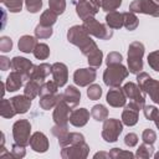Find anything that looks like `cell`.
<instances>
[{
	"label": "cell",
	"mask_w": 159,
	"mask_h": 159,
	"mask_svg": "<svg viewBox=\"0 0 159 159\" xmlns=\"http://www.w3.org/2000/svg\"><path fill=\"white\" fill-rule=\"evenodd\" d=\"M142 139H143V142L147 143V144H154V142H155V139H157V134H155V132H154L153 129L147 128V129H144L143 133H142Z\"/></svg>",
	"instance_id": "obj_46"
},
{
	"label": "cell",
	"mask_w": 159,
	"mask_h": 159,
	"mask_svg": "<svg viewBox=\"0 0 159 159\" xmlns=\"http://www.w3.org/2000/svg\"><path fill=\"white\" fill-rule=\"evenodd\" d=\"M122 60H123V56L119 53V52H109L107 55V58H106V65L107 66H111V65H117V63H122Z\"/></svg>",
	"instance_id": "obj_45"
},
{
	"label": "cell",
	"mask_w": 159,
	"mask_h": 159,
	"mask_svg": "<svg viewBox=\"0 0 159 159\" xmlns=\"http://www.w3.org/2000/svg\"><path fill=\"white\" fill-rule=\"evenodd\" d=\"M101 9V0H84L76 4V14L81 20L88 17H94V15Z\"/></svg>",
	"instance_id": "obj_10"
},
{
	"label": "cell",
	"mask_w": 159,
	"mask_h": 159,
	"mask_svg": "<svg viewBox=\"0 0 159 159\" xmlns=\"http://www.w3.org/2000/svg\"><path fill=\"white\" fill-rule=\"evenodd\" d=\"M123 91L127 96V98H129V102L137 104L140 109H143V107L145 106V98H144V94L142 92V89L139 88V86L134 82H127L123 87Z\"/></svg>",
	"instance_id": "obj_11"
},
{
	"label": "cell",
	"mask_w": 159,
	"mask_h": 159,
	"mask_svg": "<svg viewBox=\"0 0 159 159\" xmlns=\"http://www.w3.org/2000/svg\"><path fill=\"white\" fill-rule=\"evenodd\" d=\"M96 77H97L96 68L91 66L88 68H78L73 73V82L80 87H86V86L92 84Z\"/></svg>",
	"instance_id": "obj_12"
},
{
	"label": "cell",
	"mask_w": 159,
	"mask_h": 159,
	"mask_svg": "<svg viewBox=\"0 0 159 159\" xmlns=\"http://www.w3.org/2000/svg\"><path fill=\"white\" fill-rule=\"evenodd\" d=\"M37 37L36 36H31V35H24L20 37L19 42H17V47L21 52L24 53H30L34 51L35 46L37 45Z\"/></svg>",
	"instance_id": "obj_24"
},
{
	"label": "cell",
	"mask_w": 159,
	"mask_h": 159,
	"mask_svg": "<svg viewBox=\"0 0 159 159\" xmlns=\"http://www.w3.org/2000/svg\"><path fill=\"white\" fill-rule=\"evenodd\" d=\"M153 1H155L157 4H159V0H153Z\"/></svg>",
	"instance_id": "obj_56"
},
{
	"label": "cell",
	"mask_w": 159,
	"mask_h": 159,
	"mask_svg": "<svg viewBox=\"0 0 159 159\" xmlns=\"http://www.w3.org/2000/svg\"><path fill=\"white\" fill-rule=\"evenodd\" d=\"M57 89H58V86L55 81H46L41 84L39 96L41 97V96H46V94H53V93H57Z\"/></svg>",
	"instance_id": "obj_35"
},
{
	"label": "cell",
	"mask_w": 159,
	"mask_h": 159,
	"mask_svg": "<svg viewBox=\"0 0 159 159\" xmlns=\"http://www.w3.org/2000/svg\"><path fill=\"white\" fill-rule=\"evenodd\" d=\"M52 77H53V81L57 83L58 87H63L66 83H67V80H68V68L65 63L62 62H55L52 65Z\"/></svg>",
	"instance_id": "obj_17"
},
{
	"label": "cell",
	"mask_w": 159,
	"mask_h": 159,
	"mask_svg": "<svg viewBox=\"0 0 159 159\" xmlns=\"http://www.w3.org/2000/svg\"><path fill=\"white\" fill-rule=\"evenodd\" d=\"M62 99L71 107V108H75L78 106L80 101H81V92L77 87L75 86H68L65 92L62 93Z\"/></svg>",
	"instance_id": "obj_21"
},
{
	"label": "cell",
	"mask_w": 159,
	"mask_h": 159,
	"mask_svg": "<svg viewBox=\"0 0 159 159\" xmlns=\"http://www.w3.org/2000/svg\"><path fill=\"white\" fill-rule=\"evenodd\" d=\"M91 116L97 122H104L108 118V109L103 104H96L91 109Z\"/></svg>",
	"instance_id": "obj_30"
},
{
	"label": "cell",
	"mask_w": 159,
	"mask_h": 159,
	"mask_svg": "<svg viewBox=\"0 0 159 159\" xmlns=\"http://www.w3.org/2000/svg\"><path fill=\"white\" fill-rule=\"evenodd\" d=\"M139 25V20L137 17V15L132 11H125L123 12V26L129 30V31H133L138 27Z\"/></svg>",
	"instance_id": "obj_29"
},
{
	"label": "cell",
	"mask_w": 159,
	"mask_h": 159,
	"mask_svg": "<svg viewBox=\"0 0 159 159\" xmlns=\"http://www.w3.org/2000/svg\"><path fill=\"white\" fill-rule=\"evenodd\" d=\"M82 26L89 35H92L97 39H101V40H109L113 36V29H111L107 24L106 25L101 24L94 17H88V19L83 20Z\"/></svg>",
	"instance_id": "obj_5"
},
{
	"label": "cell",
	"mask_w": 159,
	"mask_h": 159,
	"mask_svg": "<svg viewBox=\"0 0 159 159\" xmlns=\"http://www.w3.org/2000/svg\"><path fill=\"white\" fill-rule=\"evenodd\" d=\"M25 0H4V5L9 9L10 12H20Z\"/></svg>",
	"instance_id": "obj_42"
},
{
	"label": "cell",
	"mask_w": 159,
	"mask_h": 159,
	"mask_svg": "<svg viewBox=\"0 0 159 159\" xmlns=\"http://www.w3.org/2000/svg\"><path fill=\"white\" fill-rule=\"evenodd\" d=\"M78 1H84V0H78Z\"/></svg>",
	"instance_id": "obj_57"
},
{
	"label": "cell",
	"mask_w": 159,
	"mask_h": 159,
	"mask_svg": "<svg viewBox=\"0 0 159 159\" xmlns=\"http://www.w3.org/2000/svg\"><path fill=\"white\" fill-rule=\"evenodd\" d=\"M89 119V112L87 108H78V109H75L71 112L70 114V123L73 125V127H83L87 124Z\"/></svg>",
	"instance_id": "obj_19"
},
{
	"label": "cell",
	"mask_w": 159,
	"mask_h": 159,
	"mask_svg": "<svg viewBox=\"0 0 159 159\" xmlns=\"http://www.w3.org/2000/svg\"><path fill=\"white\" fill-rule=\"evenodd\" d=\"M11 153L14 155V158L16 159H21L26 155V149H25V145H21V144H17L15 143L11 148Z\"/></svg>",
	"instance_id": "obj_47"
},
{
	"label": "cell",
	"mask_w": 159,
	"mask_h": 159,
	"mask_svg": "<svg viewBox=\"0 0 159 159\" xmlns=\"http://www.w3.org/2000/svg\"><path fill=\"white\" fill-rule=\"evenodd\" d=\"M106 101L111 107L119 108V107H124L127 104V96H125L123 88L117 87V88H112L108 91V93L106 96Z\"/></svg>",
	"instance_id": "obj_14"
},
{
	"label": "cell",
	"mask_w": 159,
	"mask_h": 159,
	"mask_svg": "<svg viewBox=\"0 0 159 159\" xmlns=\"http://www.w3.org/2000/svg\"><path fill=\"white\" fill-rule=\"evenodd\" d=\"M123 130V122L117 118H107L102 127V138L107 143H114L118 140Z\"/></svg>",
	"instance_id": "obj_6"
},
{
	"label": "cell",
	"mask_w": 159,
	"mask_h": 159,
	"mask_svg": "<svg viewBox=\"0 0 159 159\" xmlns=\"http://www.w3.org/2000/svg\"><path fill=\"white\" fill-rule=\"evenodd\" d=\"M0 1H2V2H4V0H0Z\"/></svg>",
	"instance_id": "obj_58"
},
{
	"label": "cell",
	"mask_w": 159,
	"mask_h": 159,
	"mask_svg": "<svg viewBox=\"0 0 159 159\" xmlns=\"http://www.w3.org/2000/svg\"><path fill=\"white\" fill-rule=\"evenodd\" d=\"M51 71H52V65L48 63H40L37 66L34 65V68L31 70L27 80H36L40 82H45V78L51 73Z\"/></svg>",
	"instance_id": "obj_20"
},
{
	"label": "cell",
	"mask_w": 159,
	"mask_h": 159,
	"mask_svg": "<svg viewBox=\"0 0 159 159\" xmlns=\"http://www.w3.org/2000/svg\"><path fill=\"white\" fill-rule=\"evenodd\" d=\"M42 83L43 82L36 81V80H27L25 88H24V94L27 96L30 99H34L36 96H39V92H40Z\"/></svg>",
	"instance_id": "obj_28"
},
{
	"label": "cell",
	"mask_w": 159,
	"mask_h": 159,
	"mask_svg": "<svg viewBox=\"0 0 159 159\" xmlns=\"http://www.w3.org/2000/svg\"><path fill=\"white\" fill-rule=\"evenodd\" d=\"M10 99H11V103H12V106H14V108H15L17 114L26 113L30 109L31 103H32V99H30L25 94H19V96H15V97H12Z\"/></svg>",
	"instance_id": "obj_22"
},
{
	"label": "cell",
	"mask_w": 159,
	"mask_h": 159,
	"mask_svg": "<svg viewBox=\"0 0 159 159\" xmlns=\"http://www.w3.org/2000/svg\"><path fill=\"white\" fill-rule=\"evenodd\" d=\"M25 6L29 12H39L42 7V0H25Z\"/></svg>",
	"instance_id": "obj_44"
},
{
	"label": "cell",
	"mask_w": 159,
	"mask_h": 159,
	"mask_svg": "<svg viewBox=\"0 0 159 159\" xmlns=\"http://www.w3.org/2000/svg\"><path fill=\"white\" fill-rule=\"evenodd\" d=\"M106 24L113 29V30H118L123 26V12H118V11H109L106 15Z\"/></svg>",
	"instance_id": "obj_27"
},
{
	"label": "cell",
	"mask_w": 159,
	"mask_h": 159,
	"mask_svg": "<svg viewBox=\"0 0 159 159\" xmlns=\"http://www.w3.org/2000/svg\"><path fill=\"white\" fill-rule=\"evenodd\" d=\"M71 112H72L71 111V107L63 99H61L56 104V107L53 109L52 119H53L55 124H58V125H68Z\"/></svg>",
	"instance_id": "obj_13"
},
{
	"label": "cell",
	"mask_w": 159,
	"mask_h": 159,
	"mask_svg": "<svg viewBox=\"0 0 159 159\" xmlns=\"http://www.w3.org/2000/svg\"><path fill=\"white\" fill-rule=\"evenodd\" d=\"M153 157H154L155 159H159V152H158V153H155V154H154Z\"/></svg>",
	"instance_id": "obj_55"
},
{
	"label": "cell",
	"mask_w": 159,
	"mask_h": 159,
	"mask_svg": "<svg viewBox=\"0 0 159 159\" xmlns=\"http://www.w3.org/2000/svg\"><path fill=\"white\" fill-rule=\"evenodd\" d=\"M10 67H11V61L5 56H0V68L2 71H6Z\"/></svg>",
	"instance_id": "obj_52"
},
{
	"label": "cell",
	"mask_w": 159,
	"mask_h": 159,
	"mask_svg": "<svg viewBox=\"0 0 159 159\" xmlns=\"http://www.w3.org/2000/svg\"><path fill=\"white\" fill-rule=\"evenodd\" d=\"M11 68L16 72H20L25 80L29 78V75L31 72V70L34 68V63L25 58V57H20V56H15L11 60Z\"/></svg>",
	"instance_id": "obj_16"
},
{
	"label": "cell",
	"mask_w": 159,
	"mask_h": 159,
	"mask_svg": "<svg viewBox=\"0 0 159 159\" xmlns=\"http://www.w3.org/2000/svg\"><path fill=\"white\" fill-rule=\"evenodd\" d=\"M124 144L129 148H133L138 144V135L135 133H128L124 137Z\"/></svg>",
	"instance_id": "obj_50"
},
{
	"label": "cell",
	"mask_w": 159,
	"mask_h": 159,
	"mask_svg": "<svg viewBox=\"0 0 159 159\" xmlns=\"http://www.w3.org/2000/svg\"><path fill=\"white\" fill-rule=\"evenodd\" d=\"M93 158H94V159H97V158H109V153H106V152H98V153H96V154L93 155Z\"/></svg>",
	"instance_id": "obj_54"
},
{
	"label": "cell",
	"mask_w": 159,
	"mask_h": 159,
	"mask_svg": "<svg viewBox=\"0 0 159 159\" xmlns=\"http://www.w3.org/2000/svg\"><path fill=\"white\" fill-rule=\"evenodd\" d=\"M122 5V0H101V9L104 11H114Z\"/></svg>",
	"instance_id": "obj_41"
},
{
	"label": "cell",
	"mask_w": 159,
	"mask_h": 159,
	"mask_svg": "<svg viewBox=\"0 0 159 159\" xmlns=\"http://www.w3.org/2000/svg\"><path fill=\"white\" fill-rule=\"evenodd\" d=\"M155 111H157V107H154V106H144V107H143L144 117H145L148 120H152L153 114H154Z\"/></svg>",
	"instance_id": "obj_51"
},
{
	"label": "cell",
	"mask_w": 159,
	"mask_h": 159,
	"mask_svg": "<svg viewBox=\"0 0 159 159\" xmlns=\"http://www.w3.org/2000/svg\"><path fill=\"white\" fill-rule=\"evenodd\" d=\"M82 142H84V135L78 132H68L63 137L58 138V144L61 148L72 145V144H77V143H82Z\"/></svg>",
	"instance_id": "obj_25"
},
{
	"label": "cell",
	"mask_w": 159,
	"mask_h": 159,
	"mask_svg": "<svg viewBox=\"0 0 159 159\" xmlns=\"http://www.w3.org/2000/svg\"><path fill=\"white\" fill-rule=\"evenodd\" d=\"M135 154H133L130 150H123L120 148H112L109 150V158L112 159H122V158H134Z\"/></svg>",
	"instance_id": "obj_37"
},
{
	"label": "cell",
	"mask_w": 159,
	"mask_h": 159,
	"mask_svg": "<svg viewBox=\"0 0 159 159\" xmlns=\"http://www.w3.org/2000/svg\"><path fill=\"white\" fill-rule=\"evenodd\" d=\"M51 133L58 139L61 137H63L65 134L68 133V125H58V124H55L51 129Z\"/></svg>",
	"instance_id": "obj_48"
},
{
	"label": "cell",
	"mask_w": 159,
	"mask_h": 159,
	"mask_svg": "<svg viewBox=\"0 0 159 159\" xmlns=\"http://www.w3.org/2000/svg\"><path fill=\"white\" fill-rule=\"evenodd\" d=\"M67 40L70 43L77 46L86 57L99 50L97 43L89 37V34L84 30L82 25H75L70 27L67 31Z\"/></svg>",
	"instance_id": "obj_1"
},
{
	"label": "cell",
	"mask_w": 159,
	"mask_h": 159,
	"mask_svg": "<svg viewBox=\"0 0 159 159\" xmlns=\"http://www.w3.org/2000/svg\"><path fill=\"white\" fill-rule=\"evenodd\" d=\"M48 9L57 15H61L66 10V0H48Z\"/></svg>",
	"instance_id": "obj_39"
},
{
	"label": "cell",
	"mask_w": 159,
	"mask_h": 159,
	"mask_svg": "<svg viewBox=\"0 0 159 159\" xmlns=\"http://www.w3.org/2000/svg\"><path fill=\"white\" fill-rule=\"evenodd\" d=\"M12 137L15 143L21 145H30L31 124L27 119H19L12 125Z\"/></svg>",
	"instance_id": "obj_7"
},
{
	"label": "cell",
	"mask_w": 159,
	"mask_h": 159,
	"mask_svg": "<svg viewBox=\"0 0 159 159\" xmlns=\"http://www.w3.org/2000/svg\"><path fill=\"white\" fill-rule=\"evenodd\" d=\"M52 34H53V30L50 26H43V25L39 24L35 27V36L37 39H40V40L41 39H50L52 36Z\"/></svg>",
	"instance_id": "obj_36"
},
{
	"label": "cell",
	"mask_w": 159,
	"mask_h": 159,
	"mask_svg": "<svg viewBox=\"0 0 159 159\" xmlns=\"http://www.w3.org/2000/svg\"><path fill=\"white\" fill-rule=\"evenodd\" d=\"M57 14L56 12H53L51 9H48V10H45L42 14H41V16H40V25H43V26H50V27H52V25L53 24H56V21H57Z\"/></svg>",
	"instance_id": "obj_31"
},
{
	"label": "cell",
	"mask_w": 159,
	"mask_h": 159,
	"mask_svg": "<svg viewBox=\"0 0 159 159\" xmlns=\"http://www.w3.org/2000/svg\"><path fill=\"white\" fill-rule=\"evenodd\" d=\"M89 153V145L86 142L63 147L61 149V157L63 159H86Z\"/></svg>",
	"instance_id": "obj_9"
},
{
	"label": "cell",
	"mask_w": 159,
	"mask_h": 159,
	"mask_svg": "<svg viewBox=\"0 0 159 159\" xmlns=\"http://www.w3.org/2000/svg\"><path fill=\"white\" fill-rule=\"evenodd\" d=\"M102 96V88L99 84H96V83H92L88 86L87 88V97L91 99V101H97Z\"/></svg>",
	"instance_id": "obj_40"
},
{
	"label": "cell",
	"mask_w": 159,
	"mask_h": 159,
	"mask_svg": "<svg viewBox=\"0 0 159 159\" xmlns=\"http://www.w3.org/2000/svg\"><path fill=\"white\" fill-rule=\"evenodd\" d=\"M124 107L125 108L122 112V122H123V124H125L128 127L135 125L138 119H139V111H140V108L137 104L132 103V102H129Z\"/></svg>",
	"instance_id": "obj_15"
},
{
	"label": "cell",
	"mask_w": 159,
	"mask_h": 159,
	"mask_svg": "<svg viewBox=\"0 0 159 159\" xmlns=\"http://www.w3.org/2000/svg\"><path fill=\"white\" fill-rule=\"evenodd\" d=\"M144 45L139 41H134L128 47V71L133 75H138L143 70V56H144Z\"/></svg>",
	"instance_id": "obj_3"
},
{
	"label": "cell",
	"mask_w": 159,
	"mask_h": 159,
	"mask_svg": "<svg viewBox=\"0 0 159 159\" xmlns=\"http://www.w3.org/2000/svg\"><path fill=\"white\" fill-rule=\"evenodd\" d=\"M152 120L155 123V127L159 129V109L157 108V111L154 112V114H153V118H152Z\"/></svg>",
	"instance_id": "obj_53"
},
{
	"label": "cell",
	"mask_w": 159,
	"mask_h": 159,
	"mask_svg": "<svg viewBox=\"0 0 159 159\" xmlns=\"http://www.w3.org/2000/svg\"><path fill=\"white\" fill-rule=\"evenodd\" d=\"M62 99V94L53 93V94H46L40 97V107L43 111H50L56 107V104Z\"/></svg>",
	"instance_id": "obj_26"
},
{
	"label": "cell",
	"mask_w": 159,
	"mask_h": 159,
	"mask_svg": "<svg viewBox=\"0 0 159 159\" xmlns=\"http://www.w3.org/2000/svg\"><path fill=\"white\" fill-rule=\"evenodd\" d=\"M154 155V147L153 144H147L143 142V144H140L135 152V157L140 158V159H149L150 157Z\"/></svg>",
	"instance_id": "obj_32"
},
{
	"label": "cell",
	"mask_w": 159,
	"mask_h": 159,
	"mask_svg": "<svg viewBox=\"0 0 159 159\" xmlns=\"http://www.w3.org/2000/svg\"><path fill=\"white\" fill-rule=\"evenodd\" d=\"M24 80L25 78H24V76L20 72H16V71L10 72V75L6 78V82H5L6 91L15 92V91L20 89L22 87V84H24Z\"/></svg>",
	"instance_id": "obj_23"
},
{
	"label": "cell",
	"mask_w": 159,
	"mask_h": 159,
	"mask_svg": "<svg viewBox=\"0 0 159 159\" xmlns=\"http://www.w3.org/2000/svg\"><path fill=\"white\" fill-rule=\"evenodd\" d=\"M129 11L159 17V4L153 0H134L129 5Z\"/></svg>",
	"instance_id": "obj_8"
},
{
	"label": "cell",
	"mask_w": 159,
	"mask_h": 159,
	"mask_svg": "<svg viewBox=\"0 0 159 159\" xmlns=\"http://www.w3.org/2000/svg\"><path fill=\"white\" fill-rule=\"evenodd\" d=\"M137 84L143 93L148 94L154 103L159 104V81L152 78L147 72H139L137 75Z\"/></svg>",
	"instance_id": "obj_4"
},
{
	"label": "cell",
	"mask_w": 159,
	"mask_h": 159,
	"mask_svg": "<svg viewBox=\"0 0 159 159\" xmlns=\"http://www.w3.org/2000/svg\"><path fill=\"white\" fill-rule=\"evenodd\" d=\"M147 60H148V65H149V67H150L152 70L159 72V50H158V51H153V52H150V53L148 55Z\"/></svg>",
	"instance_id": "obj_43"
},
{
	"label": "cell",
	"mask_w": 159,
	"mask_h": 159,
	"mask_svg": "<svg viewBox=\"0 0 159 159\" xmlns=\"http://www.w3.org/2000/svg\"><path fill=\"white\" fill-rule=\"evenodd\" d=\"M11 48H12V41H11V39L7 37V36H2L0 39V51L5 53V52L11 51Z\"/></svg>",
	"instance_id": "obj_49"
},
{
	"label": "cell",
	"mask_w": 159,
	"mask_h": 159,
	"mask_svg": "<svg viewBox=\"0 0 159 159\" xmlns=\"http://www.w3.org/2000/svg\"><path fill=\"white\" fill-rule=\"evenodd\" d=\"M128 75H129L128 68L122 63L111 65L107 66V68L103 72V82L106 83V86L111 88H117L120 87V84L128 77Z\"/></svg>",
	"instance_id": "obj_2"
},
{
	"label": "cell",
	"mask_w": 159,
	"mask_h": 159,
	"mask_svg": "<svg viewBox=\"0 0 159 159\" xmlns=\"http://www.w3.org/2000/svg\"><path fill=\"white\" fill-rule=\"evenodd\" d=\"M0 114H1V117H4V118H12L15 114H17L16 111H15V108H14V106H12V103H11V99L4 98V99L1 101Z\"/></svg>",
	"instance_id": "obj_33"
},
{
	"label": "cell",
	"mask_w": 159,
	"mask_h": 159,
	"mask_svg": "<svg viewBox=\"0 0 159 159\" xmlns=\"http://www.w3.org/2000/svg\"><path fill=\"white\" fill-rule=\"evenodd\" d=\"M48 139L41 132H35L30 138V147L36 153H45L48 149Z\"/></svg>",
	"instance_id": "obj_18"
},
{
	"label": "cell",
	"mask_w": 159,
	"mask_h": 159,
	"mask_svg": "<svg viewBox=\"0 0 159 159\" xmlns=\"http://www.w3.org/2000/svg\"><path fill=\"white\" fill-rule=\"evenodd\" d=\"M34 56L37 58V60H46L48 56H50V47L46 45V43H37L32 51Z\"/></svg>",
	"instance_id": "obj_34"
},
{
	"label": "cell",
	"mask_w": 159,
	"mask_h": 159,
	"mask_svg": "<svg viewBox=\"0 0 159 159\" xmlns=\"http://www.w3.org/2000/svg\"><path fill=\"white\" fill-rule=\"evenodd\" d=\"M102 60H103V52L101 50H97L96 52H93L92 55H89L87 57L88 65L93 68H98L102 65Z\"/></svg>",
	"instance_id": "obj_38"
}]
</instances>
